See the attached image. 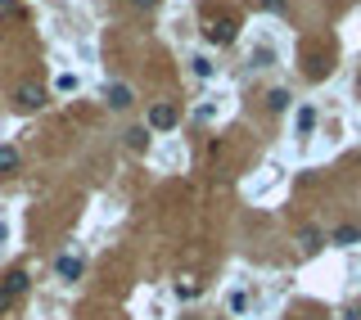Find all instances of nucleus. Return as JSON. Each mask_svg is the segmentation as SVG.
Masks as SVG:
<instances>
[{
    "mask_svg": "<svg viewBox=\"0 0 361 320\" xmlns=\"http://www.w3.org/2000/svg\"><path fill=\"white\" fill-rule=\"evenodd\" d=\"M302 248L316 253V248H321V230H302Z\"/></svg>",
    "mask_w": 361,
    "mask_h": 320,
    "instance_id": "nucleus-14",
    "label": "nucleus"
},
{
    "mask_svg": "<svg viewBox=\"0 0 361 320\" xmlns=\"http://www.w3.org/2000/svg\"><path fill=\"white\" fill-rule=\"evenodd\" d=\"M136 9H145V14H149V9H154V0H136Z\"/></svg>",
    "mask_w": 361,
    "mask_h": 320,
    "instance_id": "nucleus-16",
    "label": "nucleus"
},
{
    "mask_svg": "<svg viewBox=\"0 0 361 320\" xmlns=\"http://www.w3.org/2000/svg\"><path fill=\"white\" fill-rule=\"evenodd\" d=\"M9 307H14V298L5 294V285H0V312H9Z\"/></svg>",
    "mask_w": 361,
    "mask_h": 320,
    "instance_id": "nucleus-15",
    "label": "nucleus"
},
{
    "mask_svg": "<svg viewBox=\"0 0 361 320\" xmlns=\"http://www.w3.org/2000/svg\"><path fill=\"white\" fill-rule=\"evenodd\" d=\"M231 312H235V316L249 312V294H244V289H235V294H231Z\"/></svg>",
    "mask_w": 361,
    "mask_h": 320,
    "instance_id": "nucleus-10",
    "label": "nucleus"
},
{
    "mask_svg": "<svg viewBox=\"0 0 361 320\" xmlns=\"http://www.w3.org/2000/svg\"><path fill=\"white\" fill-rule=\"evenodd\" d=\"M348 320H361V307H353V312H348Z\"/></svg>",
    "mask_w": 361,
    "mask_h": 320,
    "instance_id": "nucleus-17",
    "label": "nucleus"
},
{
    "mask_svg": "<svg viewBox=\"0 0 361 320\" xmlns=\"http://www.w3.org/2000/svg\"><path fill=\"white\" fill-rule=\"evenodd\" d=\"M190 68H194V77H213V63H208L203 54H194V59H190Z\"/></svg>",
    "mask_w": 361,
    "mask_h": 320,
    "instance_id": "nucleus-13",
    "label": "nucleus"
},
{
    "mask_svg": "<svg viewBox=\"0 0 361 320\" xmlns=\"http://www.w3.org/2000/svg\"><path fill=\"white\" fill-rule=\"evenodd\" d=\"M293 127H298V136H307V131L316 127V109H298V122H293Z\"/></svg>",
    "mask_w": 361,
    "mask_h": 320,
    "instance_id": "nucleus-8",
    "label": "nucleus"
},
{
    "mask_svg": "<svg viewBox=\"0 0 361 320\" xmlns=\"http://www.w3.org/2000/svg\"><path fill=\"white\" fill-rule=\"evenodd\" d=\"M5 294L14 298V303L27 294V271H9V275H5Z\"/></svg>",
    "mask_w": 361,
    "mask_h": 320,
    "instance_id": "nucleus-5",
    "label": "nucleus"
},
{
    "mask_svg": "<svg viewBox=\"0 0 361 320\" xmlns=\"http://www.w3.org/2000/svg\"><path fill=\"white\" fill-rule=\"evenodd\" d=\"M357 239H361V225H339V230H335V243H344V248L357 243Z\"/></svg>",
    "mask_w": 361,
    "mask_h": 320,
    "instance_id": "nucleus-7",
    "label": "nucleus"
},
{
    "mask_svg": "<svg viewBox=\"0 0 361 320\" xmlns=\"http://www.w3.org/2000/svg\"><path fill=\"white\" fill-rule=\"evenodd\" d=\"M267 104H271V113L289 109V90H271V95H267Z\"/></svg>",
    "mask_w": 361,
    "mask_h": 320,
    "instance_id": "nucleus-12",
    "label": "nucleus"
},
{
    "mask_svg": "<svg viewBox=\"0 0 361 320\" xmlns=\"http://www.w3.org/2000/svg\"><path fill=\"white\" fill-rule=\"evenodd\" d=\"M14 99H18V109H27V113H32V109H41V104H45V86H36V81H23Z\"/></svg>",
    "mask_w": 361,
    "mask_h": 320,
    "instance_id": "nucleus-2",
    "label": "nucleus"
},
{
    "mask_svg": "<svg viewBox=\"0 0 361 320\" xmlns=\"http://www.w3.org/2000/svg\"><path fill=\"white\" fill-rule=\"evenodd\" d=\"M149 127H154V131L176 127V109L172 104H154V109H149Z\"/></svg>",
    "mask_w": 361,
    "mask_h": 320,
    "instance_id": "nucleus-3",
    "label": "nucleus"
},
{
    "mask_svg": "<svg viewBox=\"0 0 361 320\" xmlns=\"http://www.w3.org/2000/svg\"><path fill=\"white\" fill-rule=\"evenodd\" d=\"M109 104H113V109H127V104H131V90H127V86H109Z\"/></svg>",
    "mask_w": 361,
    "mask_h": 320,
    "instance_id": "nucleus-9",
    "label": "nucleus"
},
{
    "mask_svg": "<svg viewBox=\"0 0 361 320\" xmlns=\"http://www.w3.org/2000/svg\"><path fill=\"white\" fill-rule=\"evenodd\" d=\"M54 271H59V280H82V257H72V253H63L59 262H54Z\"/></svg>",
    "mask_w": 361,
    "mask_h": 320,
    "instance_id": "nucleus-4",
    "label": "nucleus"
},
{
    "mask_svg": "<svg viewBox=\"0 0 361 320\" xmlns=\"http://www.w3.org/2000/svg\"><path fill=\"white\" fill-rule=\"evenodd\" d=\"M203 36H208L213 45H231V41H235V18H226V14H213V18L203 23Z\"/></svg>",
    "mask_w": 361,
    "mask_h": 320,
    "instance_id": "nucleus-1",
    "label": "nucleus"
},
{
    "mask_svg": "<svg viewBox=\"0 0 361 320\" xmlns=\"http://www.w3.org/2000/svg\"><path fill=\"white\" fill-rule=\"evenodd\" d=\"M127 145H131V149H145V145H149V131H145V127L127 131Z\"/></svg>",
    "mask_w": 361,
    "mask_h": 320,
    "instance_id": "nucleus-11",
    "label": "nucleus"
},
{
    "mask_svg": "<svg viewBox=\"0 0 361 320\" xmlns=\"http://www.w3.org/2000/svg\"><path fill=\"white\" fill-rule=\"evenodd\" d=\"M9 172H18V149L0 145V176H9Z\"/></svg>",
    "mask_w": 361,
    "mask_h": 320,
    "instance_id": "nucleus-6",
    "label": "nucleus"
}]
</instances>
